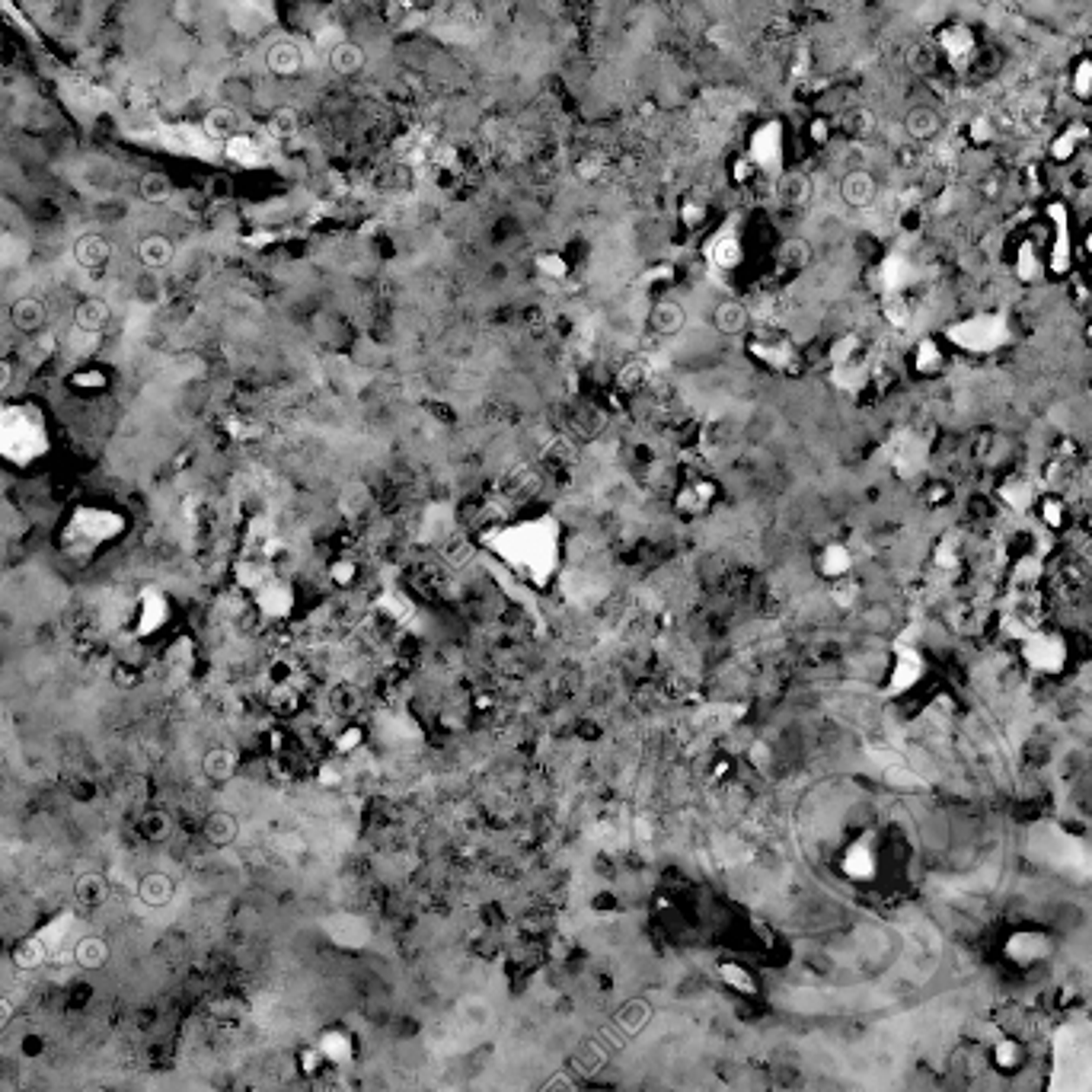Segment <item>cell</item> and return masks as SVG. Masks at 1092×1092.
<instances>
[{
	"label": "cell",
	"mask_w": 1092,
	"mask_h": 1092,
	"mask_svg": "<svg viewBox=\"0 0 1092 1092\" xmlns=\"http://www.w3.org/2000/svg\"><path fill=\"white\" fill-rule=\"evenodd\" d=\"M709 323L716 329L722 339H735V335H745L751 326V310L741 301L735 297H725V301H718L712 307V314H709Z\"/></svg>",
	"instance_id": "52a82bcc"
},
{
	"label": "cell",
	"mask_w": 1092,
	"mask_h": 1092,
	"mask_svg": "<svg viewBox=\"0 0 1092 1092\" xmlns=\"http://www.w3.org/2000/svg\"><path fill=\"white\" fill-rule=\"evenodd\" d=\"M364 64H367V55H364V49L358 42H339V45H333V51H329V68H333L335 74H342V77L358 74Z\"/></svg>",
	"instance_id": "30bf717a"
},
{
	"label": "cell",
	"mask_w": 1092,
	"mask_h": 1092,
	"mask_svg": "<svg viewBox=\"0 0 1092 1092\" xmlns=\"http://www.w3.org/2000/svg\"><path fill=\"white\" fill-rule=\"evenodd\" d=\"M301 61L304 58H301V49H297L295 42H275L266 55V64L272 68V74H278V77H291V74H297V70H301Z\"/></svg>",
	"instance_id": "8fae6325"
},
{
	"label": "cell",
	"mask_w": 1092,
	"mask_h": 1092,
	"mask_svg": "<svg viewBox=\"0 0 1092 1092\" xmlns=\"http://www.w3.org/2000/svg\"><path fill=\"white\" fill-rule=\"evenodd\" d=\"M361 706V703H358V693H354L352 687H335V693H333V709L335 712H339V716H352L354 709Z\"/></svg>",
	"instance_id": "e0dca14e"
},
{
	"label": "cell",
	"mask_w": 1092,
	"mask_h": 1092,
	"mask_svg": "<svg viewBox=\"0 0 1092 1092\" xmlns=\"http://www.w3.org/2000/svg\"><path fill=\"white\" fill-rule=\"evenodd\" d=\"M68 384L74 387V390H83V394H99V390H106L109 377L103 367H83L77 374H70Z\"/></svg>",
	"instance_id": "5bb4252c"
},
{
	"label": "cell",
	"mask_w": 1092,
	"mask_h": 1092,
	"mask_svg": "<svg viewBox=\"0 0 1092 1092\" xmlns=\"http://www.w3.org/2000/svg\"><path fill=\"white\" fill-rule=\"evenodd\" d=\"M777 259L786 268H792V272H802V268L811 266V259H815V249H811V243H808V240H802V236H789V240H783V243H779Z\"/></svg>",
	"instance_id": "7c38bea8"
},
{
	"label": "cell",
	"mask_w": 1092,
	"mask_h": 1092,
	"mask_svg": "<svg viewBox=\"0 0 1092 1092\" xmlns=\"http://www.w3.org/2000/svg\"><path fill=\"white\" fill-rule=\"evenodd\" d=\"M169 617H173V604L160 588H144L138 598V611H135V636L138 639H150L160 630H167Z\"/></svg>",
	"instance_id": "277c9868"
},
{
	"label": "cell",
	"mask_w": 1092,
	"mask_h": 1092,
	"mask_svg": "<svg viewBox=\"0 0 1092 1092\" xmlns=\"http://www.w3.org/2000/svg\"><path fill=\"white\" fill-rule=\"evenodd\" d=\"M844 125H846V131H850L853 138H869V135H872V129H876V116H872L869 109L857 106V109H850V112H846Z\"/></svg>",
	"instance_id": "2e32d148"
},
{
	"label": "cell",
	"mask_w": 1092,
	"mask_h": 1092,
	"mask_svg": "<svg viewBox=\"0 0 1092 1092\" xmlns=\"http://www.w3.org/2000/svg\"><path fill=\"white\" fill-rule=\"evenodd\" d=\"M131 518L116 505L103 502H74L58 518V527L51 533L55 553L70 566H89L99 556H106L129 537Z\"/></svg>",
	"instance_id": "6da1fadb"
},
{
	"label": "cell",
	"mask_w": 1092,
	"mask_h": 1092,
	"mask_svg": "<svg viewBox=\"0 0 1092 1092\" xmlns=\"http://www.w3.org/2000/svg\"><path fill=\"white\" fill-rule=\"evenodd\" d=\"M70 923H74V917L70 914H58L55 920H49L39 933H32L30 939H23V943L17 945L13 962L20 964V968H36V964H42L51 952H55V949H58L61 939L68 936Z\"/></svg>",
	"instance_id": "3957f363"
},
{
	"label": "cell",
	"mask_w": 1092,
	"mask_h": 1092,
	"mask_svg": "<svg viewBox=\"0 0 1092 1092\" xmlns=\"http://www.w3.org/2000/svg\"><path fill=\"white\" fill-rule=\"evenodd\" d=\"M837 192H840V198H844L846 208H857V211H863V208H872V205H876V198H878V179L872 176L866 167H853V169H846L844 176H840V186H837Z\"/></svg>",
	"instance_id": "5b68a950"
},
{
	"label": "cell",
	"mask_w": 1092,
	"mask_h": 1092,
	"mask_svg": "<svg viewBox=\"0 0 1092 1092\" xmlns=\"http://www.w3.org/2000/svg\"><path fill=\"white\" fill-rule=\"evenodd\" d=\"M297 125H301V118H297V112L291 106H281L268 116V131H272L275 138H291L297 131Z\"/></svg>",
	"instance_id": "9a60e30c"
},
{
	"label": "cell",
	"mask_w": 1092,
	"mask_h": 1092,
	"mask_svg": "<svg viewBox=\"0 0 1092 1092\" xmlns=\"http://www.w3.org/2000/svg\"><path fill=\"white\" fill-rule=\"evenodd\" d=\"M205 131L211 138H234L236 135V112L227 106L211 109L205 116Z\"/></svg>",
	"instance_id": "4fadbf2b"
},
{
	"label": "cell",
	"mask_w": 1092,
	"mask_h": 1092,
	"mask_svg": "<svg viewBox=\"0 0 1092 1092\" xmlns=\"http://www.w3.org/2000/svg\"><path fill=\"white\" fill-rule=\"evenodd\" d=\"M55 453L51 413L32 396H0V463L30 473Z\"/></svg>",
	"instance_id": "7a4b0ae2"
},
{
	"label": "cell",
	"mask_w": 1092,
	"mask_h": 1092,
	"mask_svg": "<svg viewBox=\"0 0 1092 1092\" xmlns=\"http://www.w3.org/2000/svg\"><path fill=\"white\" fill-rule=\"evenodd\" d=\"M939 131H943V116H939L933 106H926V103H917V106L907 109V116H904V135L914 141V144H926V141H933Z\"/></svg>",
	"instance_id": "ba28073f"
},
{
	"label": "cell",
	"mask_w": 1092,
	"mask_h": 1092,
	"mask_svg": "<svg viewBox=\"0 0 1092 1092\" xmlns=\"http://www.w3.org/2000/svg\"><path fill=\"white\" fill-rule=\"evenodd\" d=\"M684 326H687V307L674 297H661L649 307V329L659 339H674L684 333Z\"/></svg>",
	"instance_id": "8992f818"
},
{
	"label": "cell",
	"mask_w": 1092,
	"mask_h": 1092,
	"mask_svg": "<svg viewBox=\"0 0 1092 1092\" xmlns=\"http://www.w3.org/2000/svg\"><path fill=\"white\" fill-rule=\"evenodd\" d=\"M777 195L783 205H792V208H805L815 195V186H811V179L805 173H786V176H779L777 182Z\"/></svg>",
	"instance_id": "9c48e42d"
}]
</instances>
